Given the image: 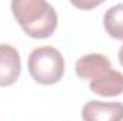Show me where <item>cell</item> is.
<instances>
[{"label":"cell","mask_w":123,"mask_h":121,"mask_svg":"<svg viewBox=\"0 0 123 121\" xmlns=\"http://www.w3.org/2000/svg\"><path fill=\"white\" fill-rule=\"evenodd\" d=\"M119 61H120V64H122V67H123V46L119 50Z\"/></svg>","instance_id":"obj_7"},{"label":"cell","mask_w":123,"mask_h":121,"mask_svg":"<svg viewBox=\"0 0 123 121\" xmlns=\"http://www.w3.org/2000/svg\"><path fill=\"white\" fill-rule=\"evenodd\" d=\"M27 68L36 83L43 86L56 84L64 74V59L57 49L52 46H42L30 53Z\"/></svg>","instance_id":"obj_3"},{"label":"cell","mask_w":123,"mask_h":121,"mask_svg":"<svg viewBox=\"0 0 123 121\" xmlns=\"http://www.w3.org/2000/svg\"><path fill=\"white\" fill-rule=\"evenodd\" d=\"M103 27L112 38L123 40V3L115 4L106 10L103 16Z\"/></svg>","instance_id":"obj_6"},{"label":"cell","mask_w":123,"mask_h":121,"mask_svg":"<svg viewBox=\"0 0 123 121\" xmlns=\"http://www.w3.org/2000/svg\"><path fill=\"white\" fill-rule=\"evenodd\" d=\"M74 71L80 80H89L92 93L116 97L123 93V74L113 70L110 60L102 53H90L76 61Z\"/></svg>","instance_id":"obj_1"},{"label":"cell","mask_w":123,"mask_h":121,"mask_svg":"<svg viewBox=\"0 0 123 121\" xmlns=\"http://www.w3.org/2000/svg\"><path fill=\"white\" fill-rule=\"evenodd\" d=\"M22 71V59L16 47L0 44V87L13 86Z\"/></svg>","instance_id":"obj_4"},{"label":"cell","mask_w":123,"mask_h":121,"mask_svg":"<svg viewBox=\"0 0 123 121\" xmlns=\"http://www.w3.org/2000/svg\"><path fill=\"white\" fill-rule=\"evenodd\" d=\"M10 7L22 30L31 38L50 37L57 27V13L44 0H13Z\"/></svg>","instance_id":"obj_2"},{"label":"cell","mask_w":123,"mask_h":121,"mask_svg":"<svg viewBox=\"0 0 123 121\" xmlns=\"http://www.w3.org/2000/svg\"><path fill=\"white\" fill-rule=\"evenodd\" d=\"M83 121H123V104L90 100L82 108Z\"/></svg>","instance_id":"obj_5"}]
</instances>
